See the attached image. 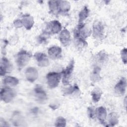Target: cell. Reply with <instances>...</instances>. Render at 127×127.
<instances>
[{
	"instance_id": "277c9868",
	"label": "cell",
	"mask_w": 127,
	"mask_h": 127,
	"mask_svg": "<svg viewBox=\"0 0 127 127\" xmlns=\"http://www.w3.org/2000/svg\"><path fill=\"white\" fill-rule=\"evenodd\" d=\"M15 96V91L9 87H4L1 89L0 99L5 103L10 102Z\"/></svg>"
},
{
	"instance_id": "8fae6325",
	"label": "cell",
	"mask_w": 127,
	"mask_h": 127,
	"mask_svg": "<svg viewBox=\"0 0 127 127\" xmlns=\"http://www.w3.org/2000/svg\"><path fill=\"white\" fill-rule=\"evenodd\" d=\"M127 87V80L125 77H122L115 86V92L119 95L122 96L125 93Z\"/></svg>"
},
{
	"instance_id": "ffe728a7",
	"label": "cell",
	"mask_w": 127,
	"mask_h": 127,
	"mask_svg": "<svg viewBox=\"0 0 127 127\" xmlns=\"http://www.w3.org/2000/svg\"><path fill=\"white\" fill-rule=\"evenodd\" d=\"M3 83L9 86H16L19 83L18 79L14 77L7 76L3 79Z\"/></svg>"
},
{
	"instance_id": "9c48e42d",
	"label": "cell",
	"mask_w": 127,
	"mask_h": 127,
	"mask_svg": "<svg viewBox=\"0 0 127 127\" xmlns=\"http://www.w3.org/2000/svg\"><path fill=\"white\" fill-rule=\"evenodd\" d=\"M34 56L37 62L38 65L39 66L46 67L49 65V61L45 54L41 52H37L34 54Z\"/></svg>"
},
{
	"instance_id": "2e32d148",
	"label": "cell",
	"mask_w": 127,
	"mask_h": 127,
	"mask_svg": "<svg viewBox=\"0 0 127 127\" xmlns=\"http://www.w3.org/2000/svg\"><path fill=\"white\" fill-rule=\"evenodd\" d=\"M21 20L23 26H24L27 30L31 29L34 23V21L33 17L29 14L23 15Z\"/></svg>"
},
{
	"instance_id": "4fadbf2b",
	"label": "cell",
	"mask_w": 127,
	"mask_h": 127,
	"mask_svg": "<svg viewBox=\"0 0 127 127\" xmlns=\"http://www.w3.org/2000/svg\"><path fill=\"white\" fill-rule=\"evenodd\" d=\"M48 55L53 60L60 59L62 56V49L58 46L51 47L48 50Z\"/></svg>"
},
{
	"instance_id": "5b68a950",
	"label": "cell",
	"mask_w": 127,
	"mask_h": 127,
	"mask_svg": "<svg viewBox=\"0 0 127 127\" xmlns=\"http://www.w3.org/2000/svg\"><path fill=\"white\" fill-rule=\"evenodd\" d=\"M74 65V61L72 59L68 65L66 66V68L64 69L62 72L63 75V83L64 85H67L69 83V79L71 76L72 71L73 70Z\"/></svg>"
},
{
	"instance_id": "5bb4252c",
	"label": "cell",
	"mask_w": 127,
	"mask_h": 127,
	"mask_svg": "<svg viewBox=\"0 0 127 127\" xmlns=\"http://www.w3.org/2000/svg\"><path fill=\"white\" fill-rule=\"evenodd\" d=\"M59 39L64 46H67L70 41V34L69 31L66 29L63 30L60 34Z\"/></svg>"
},
{
	"instance_id": "7402d4cb",
	"label": "cell",
	"mask_w": 127,
	"mask_h": 127,
	"mask_svg": "<svg viewBox=\"0 0 127 127\" xmlns=\"http://www.w3.org/2000/svg\"><path fill=\"white\" fill-rule=\"evenodd\" d=\"M100 68L99 66H95L93 70L92 73L91 74V80L93 82L99 81L101 77L100 76Z\"/></svg>"
},
{
	"instance_id": "ba28073f",
	"label": "cell",
	"mask_w": 127,
	"mask_h": 127,
	"mask_svg": "<svg viewBox=\"0 0 127 127\" xmlns=\"http://www.w3.org/2000/svg\"><path fill=\"white\" fill-rule=\"evenodd\" d=\"M34 92L37 100L40 103H44L47 100V96L45 91L42 86L37 85L34 88Z\"/></svg>"
},
{
	"instance_id": "f1b7e54d",
	"label": "cell",
	"mask_w": 127,
	"mask_h": 127,
	"mask_svg": "<svg viewBox=\"0 0 127 127\" xmlns=\"http://www.w3.org/2000/svg\"><path fill=\"white\" fill-rule=\"evenodd\" d=\"M13 24H14V26L16 28H20V27L23 26V24H22L21 20L19 19H17L15 20L14 21Z\"/></svg>"
},
{
	"instance_id": "52a82bcc",
	"label": "cell",
	"mask_w": 127,
	"mask_h": 127,
	"mask_svg": "<svg viewBox=\"0 0 127 127\" xmlns=\"http://www.w3.org/2000/svg\"><path fill=\"white\" fill-rule=\"evenodd\" d=\"M62 29V25L58 20H53L47 24L46 33L48 34H55L58 33Z\"/></svg>"
},
{
	"instance_id": "d6986e66",
	"label": "cell",
	"mask_w": 127,
	"mask_h": 127,
	"mask_svg": "<svg viewBox=\"0 0 127 127\" xmlns=\"http://www.w3.org/2000/svg\"><path fill=\"white\" fill-rule=\"evenodd\" d=\"M89 14V10L86 6L83 7V9L80 11L79 13V19L78 22L79 23H83V21L86 19Z\"/></svg>"
},
{
	"instance_id": "603a6c76",
	"label": "cell",
	"mask_w": 127,
	"mask_h": 127,
	"mask_svg": "<svg viewBox=\"0 0 127 127\" xmlns=\"http://www.w3.org/2000/svg\"><path fill=\"white\" fill-rule=\"evenodd\" d=\"M108 121L109 126H115L118 124L119 122L118 117L116 113L115 112H112L109 115Z\"/></svg>"
},
{
	"instance_id": "f546056e",
	"label": "cell",
	"mask_w": 127,
	"mask_h": 127,
	"mask_svg": "<svg viewBox=\"0 0 127 127\" xmlns=\"http://www.w3.org/2000/svg\"><path fill=\"white\" fill-rule=\"evenodd\" d=\"M39 41V42L40 43H45V42H46V39L45 38V37H43V36H39V39H38Z\"/></svg>"
},
{
	"instance_id": "cb8c5ba5",
	"label": "cell",
	"mask_w": 127,
	"mask_h": 127,
	"mask_svg": "<svg viewBox=\"0 0 127 127\" xmlns=\"http://www.w3.org/2000/svg\"><path fill=\"white\" fill-rule=\"evenodd\" d=\"M55 126L56 127H65L66 126L65 119L62 117H58L55 122Z\"/></svg>"
},
{
	"instance_id": "7a4b0ae2",
	"label": "cell",
	"mask_w": 127,
	"mask_h": 127,
	"mask_svg": "<svg viewBox=\"0 0 127 127\" xmlns=\"http://www.w3.org/2000/svg\"><path fill=\"white\" fill-rule=\"evenodd\" d=\"M32 55L29 52L22 50L19 52L17 55L16 63L19 67L22 68L25 66L30 61Z\"/></svg>"
},
{
	"instance_id": "6da1fadb",
	"label": "cell",
	"mask_w": 127,
	"mask_h": 127,
	"mask_svg": "<svg viewBox=\"0 0 127 127\" xmlns=\"http://www.w3.org/2000/svg\"><path fill=\"white\" fill-rule=\"evenodd\" d=\"M90 31L83 23H78V26L74 31V38L78 43L83 46H85L87 44L85 39L90 35Z\"/></svg>"
},
{
	"instance_id": "8992f818",
	"label": "cell",
	"mask_w": 127,
	"mask_h": 127,
	"mask_svg": "<svg viewBox=\"0 0 127 127\" xmlns=\"http://www.w3.org/2000/svg\"><path fill=\"white\" fill-rule=\"evenodd\" d=\"M93 35L97 39H101L104 35V28L102 23L98 21H95L93 24Z\"/></svg>"
},
{
	"instance_id": "83f0119b",
	"label": "cell",
	"mask_w": 127,
	"mask_h": 127,
	"mask_svg": "<svg viewBox=\"0 0 127 127\" xmlns=\"http://www.w3.org/2000/svg\"><path fill=\"white\" fill-rule=\"evenodd\" d=\"M98 59L100 61H104L107 58V55L103 52H100L98 54Z\"/></svg>"
},
{
	"instance_id": "9a60e30c",
	"label": "cell",
	"mask_w": 127,
	"mask_h": 127,
	"mask_svg": "<svg viewBox=\"0 0 127 127\" xmlns=\"http://www.w3.org/2000/svg\"><path fill=\"white\" fill-rule=\"evenodd\" d=\"M96 115L100 123L104 126H106L105 120L107 118V111L105 107L100 106L98 107L96 111Z\"/></svg>"
},
{
	"instance_id": "3957f363",
	"label": "cell",
	"mask_w": 127,
	"mask_h": 127,
	"mask_svg": "<svg viewBox=\"0 0 127 127\" xmlns=\"http://www.w3.org/2000/svg\"><path fill=\"white\" fill-rule=\"evenodd\" d=\"M62 76V72H51L47 74L46 78L48 86L51 88L57 87L60 81Z\"/></svg>"
},
{
	"instance_id": "484cf974",
	"label": "cell",
	"mask_w": 127,
	"mask_h": 127,
	"mask_svg": "<svg viewBox=\"0 0 127 127\" xmlns=\"http://www.w3.org/2000/svg\"><path fill=\"white\" fill-rule=\"evenodd\" d=\"M88 116L91 119H94L96 115V111L93 107H89L87 109Z\"/></svg>"
},
{
	"instance_id": "e0dca14e",
	"label": "cell",
	"mask_w": 127,
	"mask_h": 127,
	"mask_svg": "<svg viewBox=\"0 0 127 127\" xmlns=\"http://www.w3.org/2000/svg\"><path fill=\"white\" fill-rule=\"evenodd\" d=\"M59 13H65L68 12L70 8V3L66 0L59 1Z\"/></svg>"
},
{
	"instance_id": "30bf717a",
	"label": "cell",
	"mask_w": 127,
	"mask_h": 127,
	"mask_svg": "<svg viewBox=\"0 0 127 127\" xmlns=\"http://www.w3.org/2000/svg\"><path fill=\"white\" fill-rule=\"evenodd\" d=\"M25 74L27 80L30 82H34L38 77V71L34 67H28L25 70Z\"/></svg>"
},
{
	"instance_id": "ac0fdd59",
	"label": "cell",
	"mask_w": 127,
	"mask_h": 127,
	"mask_svg": "<svg viewBox=\"0 0 127 127\" xmlns=\"http://www.w3.org/2000/svg\"><path fill=\"white\" fill-rule=\"evenodd\" d=\"M59 0H50L48 2L50 11L53 14L57 15L59 14Z\"/></svg>"
},
{
	"instance_id": "7c38bea8",
	"label": "cell",
	"mask_w": 127,
	"mask_h": 127,
	"mask_svg": "<svg viewBox=\"0 0 127 127\" xmlns=\"http://www.w3.org/2000/svg\"><path fill=\"white\" fill-rule=\"evenodd\" d=\"M11 67V64L7 59L3 57L0 61V75L1 76L4 75L7 72L10 70Z\"/></svg>"
},
{
	"instance_id": "4316f807",
	"label": "cell",
	"mask_w": 127,
	"mask_h": 127,
	"mask_svg": "<svg viewBox=\"0 0 127 127\" xmlns=\"http://www.w3.org/2000/svg\"><path fill=\"white\" fill-rule=\"evenodd\" d=\"M127 49L124 48L121 52V56L122 60L124 64H126L127 62Z\"/></svg>"
},
{
	"instance_id": "d4e9b609",
	"label": "cell",
	"mask_w": 127,
	"mask_h": 127,
	"mask_svg": "<svg viewBox=\"0 0 127 127\" xmlns=\"http://www.w3.org/2000/svg\"><path fill=\"white\" fill-rule=\"evenodd\" d=\"M79 89L77 85H74L73 86H70L65 91L64 95H70L72 94L74 92L78 91Z\"/></svg>"
},
{
	"instance_id": "44dd1931",
	"label": "cell",
	"mask_w": 127,
	"mask_h": 127,
	"mask_svg": "<svg viewBox=\"0 0 127 127\" xmlns=\"http://www.w3.org/2000/svg\"><path fill=\"white\" fill-rule=\"evenodd\" d=\"M102 94V92L99 88H95L91 92L92 101L95 103L98 102L101 98Z\"/></svg>"
}]
</instances>
